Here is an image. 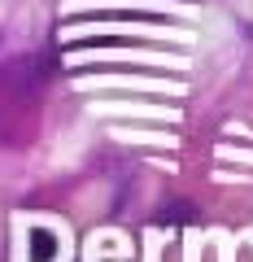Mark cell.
Wrapping results in <instances>:
<instances>
[{
	"label": "cell",
	"mask_w": 253,
	"mask_h": 262,
	"mask_svg": "<svg viewBox=\"0 0 253 262\" xmlns=\"http://www.w3.org/2000/svg\"><path fill=\"white\" fill-rule=\"evenodd\" d=\"M27 241H31V262H53L57 258V245H61L48 227H31Z\"/></svg>",
	"instance_id": "6da1fadb"
}]
</instances>
